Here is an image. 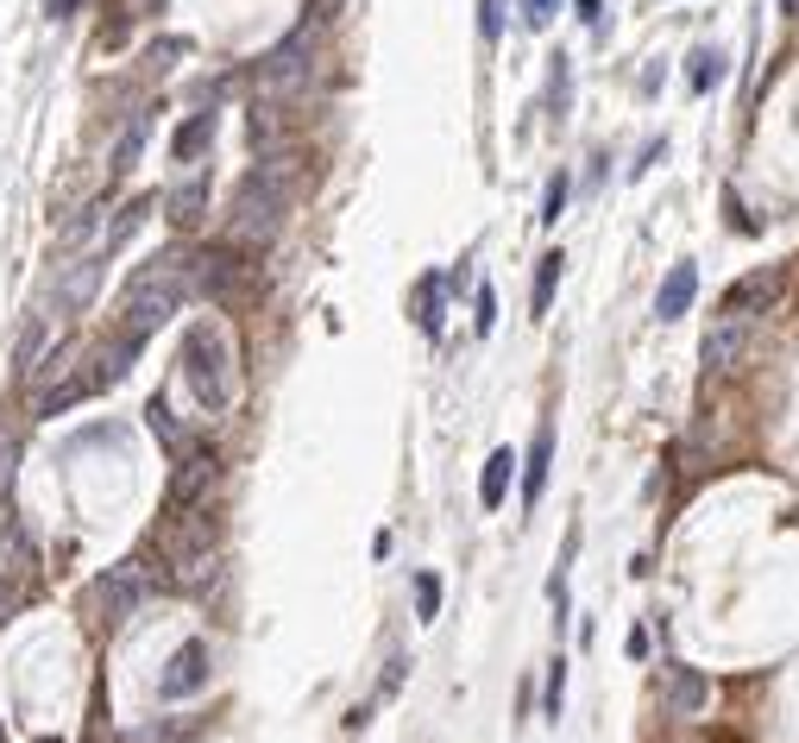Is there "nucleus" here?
Listing matches in <instances>:
<instances>
[{"instance_id":"f257e3e1","label":"nucleus","mask_w":799,"mask_h":743,"mask_svg":"<svg viewBox=\"0 0 799 743\" xmlns=\"http://www.w3.org/2000/svg\"><path fill=\"white\" fill-rule=\"evenodd\" d=\"M196 290V271H189V258H151L139 278L126 283V297H120V334H132L139 347H146L151 334L171 322L176 309H183V297Z\"/></svg>"},{"instance_id":"f03ea898","label":"nucleus","mask_w":799,"mask_h":743,"mask_svg":"<svg viewBox=\"0 0 799 743\" xmlns=\"http://www.w3.org/2000/svg\"><path fill=\"white\" fill-rule=\"evenodd\" d=\"M183 385L196 391L201 410H227L233 404V347L215 322H196L183 334Z\"/></svg>"},{"instance_id":"7ed1b4c3","label":"nucleus","mask_w":799,"mask_h":743,"mask_svg":"<svg viewBox=\"0 0 799 743\" xmlns=\"http://www.w3.org/2000/svg\"><path fill=\"white\" fill-rule=\"evenodd\" d=\"M277 228H283V177H277V164H258V171L240 183V196H233L227 233H233L240 246H271Z\"/></svg>"},{"instance_id":"20e7f679","label":"nucleus","mask_w":799,"mask_h":743,"mask_svg":"<svg viewBox=\"0 0 799 743\" xmlns=\"http://www.w3.org/2000/svg\"><path fill=\"white\" fill-rule=\"evenodd\" d=\"M309 57H315V38H309V20H302V26L290 32V38H283V45L265 57V63H258V82H265V95H297L302 82H309V70H315Z\"/></svg>"},{"instance_id":"39448f33","label":"nucleus","mask_w":799,"mask_h":743,"mask_svg":"<svg viewBox=\"0 0 799 743\" xmlns=\"http://www.w3.org/2000/svg\"><path fill=\"white\" fill-rule=\"evenodd\" d=\"M146 592H151V573L139 561H120V567H107V573H101L95 605H101L107 624H120V617H132L139 605H146Z\"/></svg>"},{"instance_id":"423d86ee","label":"nucleus","mask_w":799,"mask_h":743,"mask_svg":"<svg viewBox=\"0 0 799 743\" xmlns=\"http://www.w3.org/2000/svg\"><path fill=\"white\" fill-rule=\"evenodd\" d=\"M780 283H787V271H775V265H768V271H750V278H737L725 297H718V315H730V322H750V315H762V309L780 297Z\"/></svg>"},{"instance_id":"0eeeda50","label":"nucleus","mask_w":799,"mask_h":743,"mask_svg":"<svg viewBox=\"0 0 799 743\" xmlns=\"http://www.w3.org/2000/svg\"><path fill=\"white\" fill-rule=\"evenodd\" d=\"M201 687H208V642H183L158 674V699H189Z\"/></svg>"},{"instance_id":"6e6552de","label":"nucleus","mask_w":799,"mask_h":743,"mask_svg":"<svg viewBox=\"0 0 799 743\" xmlns=\"http://www.w3.org/2000/svg\"><path fill=\"white\" fill-rule=\"evenodd\" d=\"M693 297H699V265L680 258L674 271L661 278V290H655V322H680V315L693 309Z\"/></svg>"},{"instance_id":"1a4fd4ad","label":"nucleus","mask_w":799,"mask_h":743,"mask_svg":"<svg viewBox=\"0 0 799 743\" xmlns=\"http://www.w3.org/2000/svg\"><path fill=\"white\" fill-rule=\"evenodd\" d=\"M743 328H750V322H730V315H718V328L705 334V347H699V365H705V372H711V379L737 365V353H743Z\"/></svg>"},{"instance_id":"9d476101","label":"nucleus","mask_w":799,"mask_h":743,"mask_svg":"<svg viewBox=\"0 0 799 743\" xmlns=\"http://www.w3.org/2000/svg\"><path fill=\"white\" fill-rule=\"evenodd\" d=\"M215 127H221V114H215V107L189 114V120L176 127V139H171V158H176V164H196V158L215 146Z\"/></svg>"},{"instance_id":"9b49d317","label":"nucleus","mask_w":799,"mask_h":743,"mask_svg":"<svg viewBox=\"0 0 799 743\" xmlns=\"http://www.w3.org/2000/svg\"><path fill=\"white\" fill-rule=\"evenodd\" d=\"M221 479V466H215V454H196V461H183V473H176V486H171V504L176 511H189L201 491Z\"/></svg>"},{"instance_id":"f8f14e48","label":"nucleus","mask_w":799,"mask_h":743,"mask_svg":"<svg viewBox=\"0 0 799 743\" xmlns=\"http://www.w3.org/2000/svg\"><path fill=\"white\" fill-rule=\"evenodd\" d=\"M548 466H554V422H542V429H535V441H529V461H523V491H529V504L548 491Z\"/></svg>"},{"instance_id":"ddd939ff","label":"nucleus","mask_w":799,"mask_h":743,"mask_svg":"<svg viewBox=\"0 0 799 743\" xmlns=\"http://www.w3.org/2000/svg\"><path fill=\"white\" fill-rule=\"evenodd\" d=\"M705 699H711V687H705V674L699 667H674V674H668V712H699Z\"/></svg>"},{"instance_id":"4468645a","label":"nucleus","mask_w":799,"mask_h":743,"mask_svg":"<svg viewBox=\"0 0 799 743\" xmlns=\"http://www.w3.org/2000/svg\"><path fill=\"white\" fill-rule=\"evenodd\" d=\"M560 271H567V258H560V253H542V258H535V278H529V315H548V309H554Z\"/></svg>"},{"instance_id":"2eb2a0df","label":"nucleus","mask_w":799,"mask_h":743,"mask_svg":"<svg viewBox=\"0 0 799 743\" xmlns=\"http://www.w3.org/2000/svg\"><path fill=\"white\" fill-rule=\"evenodd\" d=\"M95 283H101V258H82V265H70V271H63V283H57V309H89Z\"/></svg>"},{"instance_id":"dca6fc26","label":"nucleus","mask_w":799,"mask_h":743,"mask_svg":"<svg viewBox=\"0 0 799 743\" xmlns=\"http://www.w3.org/2000/svg\"><path fill=\"white\" fill-rule=\"evenodd\" d=\"M164 208H171V221H176V228H196V221H201V208H208V177L196 171L189 183H176V189H171V202H164Z\"/></svg>"},{"instance_id":"f3484780","label":"nucleus","mask_w":799,"mask_h":743,"mask_svg":"<svg viewBox=\"0 0 799 743\" xmlns=\"http://www.w3.org/2000/svg\"><path fill=\"white\" fill-rule=\"evenodd\" d=\"M510 473H517V454L510 448H498L491 461H485V479H478V498H485V511H498L503 491H510Z\"/></svg>"},{"instance_id":"a211bd4d","label":"nucleus","mask_w":799,"mask_h":743,"mask_svg":"<svg viewBox=\"0 0 799 743\" xmlns=\"http://www.w3.org/2000/svg\"><path fill=\"white\" fill-rule=\"evenodd\" d=\"M441 309H448V283L422 278V290H416V328H422V334H441Z\"/></svg>"},{"instance_id":"6ab92c4d","label":"nucleus","mask_w":799,"mask_h":743,"mask_svg":"<svg viewBox=\"0 0 799 743\" xmlns=\"http://www.w3.org/2000/svg\"><path fill=\"white\" fill-rule=\"evenodd\" d=\"M730 77V57L718 51V45H705V51H693V89H699V95H711V89H718V82Z\"/></svg>"},{"instance_id":"aec40b11","label":"nucleus","mask_w":799,"mask_h":743,"mask_svg":"<svg viewBox=\"0 0 799 743\" xmlns=\"http://www.w3.org/2000/svg\"><path fill=\"white\" fill-rule=\"evenodd\" d=\"M146 132H151V114H139V120L120 132V146H114V171H132V158H139V146H146Z\"/></svg>"},{"instance_id":"412c9836","label":"nucleus","mask_w":799,"mask_h":743,"mask_svg":"<svg viewBox=\"0 0 799 743\" xmlns=\"http://www.w3.org/2000/svg\"><path fill=\"white\" fill-rule=\"evenodd\" d=\"M146 214H151L146 196H139V202H126V208H120V221H114V233H107V246H126V240L139 233V221H146Z\"/></svg>"},{"instance_id":"4be33fe9","label":"nucleus","mask_w":799,"mask_h":743,"mask_svg":"<svg viewBox=\"0 0 799 743\" xmlns=\"http://www.w3.org/2000/svg\"><path fill=\"white\" fill-rule=\"evenodd\" d=\"M503 13H510V0H478V38H485V45L503 38Z\"/></svg>"},{"instance_id":"5701e85b","label":"nucleus","mask_w":799,"mask_h":743,"mask_svg":"<svg viewBox=\"0 0 799 743\" xmlns=\"http://www.w3.org/2000/svg\"><path fill=\"white\" fill-rule=\"evenodd\" d=\"M567 196H574V183H567V171H560V177H548V196H542V214H535V221H560V208H567Z\"/></svg>"},{"instance_id":"b1692460","label":"nucleus","mask_w":799,"mask_h":743,"mask_svg":"<svg viewBox=\"0 0 799 743\" xmlns=\"http://www.w3.org/2000/svg\"><path fill=\"white\" fill-rule=\"evenodd\" d=\"M554 13H560V0H517V20H523L529 32L554 26Z\"/></svg>"},{"instance_id":"393cba45","label":"nucleus","mask_w":799,"mask_h":743,"mask_svg":"<svg viewBox=\"0 0 799 743\" xmlns=\"http://www.w3.org/2000/svg\"><path fill=\"white\" fill-rule=\"evenodd\" d=\"M725 221H730V233H762V221L743 208V196H737V189H725Z\"/></svg>"},{"instance_id":"a878e982","label":"nucleus","mask_w":799,"mask_h":743,"mask_svg":"<svg viewBox=\"0 0 799 743\" xmlns=\"http://www.w3.org/2000/svg\"><path fill=\"white\" fill-rule=\"evenodd\" d=\"M473 328H478V334L498 328V290H491V283H485V290L473 297Z\"/></svg>"},{"instance_id":"bb28decb","label":"nucleus","mask_w":799,"mask_h":743,"mask_svg":"<svg viewBox=\"0 0 799 743\" xmlns=\"http://www.w3.org/2000/svg\"><path fill=\"white\" fill-rule=\"evenodd\" d=\"M416 612H422L428 624H435V612H441V580H435V573H422V580H416Z\"/></svg>"},{"instance_id":"cd10ccee","label":"nucleus","mask_w":799,"mask_h":743,"mask_svg":"<svg viewBox=\"0 0 799 743\" xmlns=\"http://www.w3.org/2000/svg\"><path fill=\"white\" fill-rule=\"evenodd\" d=\"M661 152H668V139H649V146H642V158L629 164V177H649L655 164H661Z\"/></svg>"},{"instance_id":"c85d7f7f","label":"nucleus","mask_w":799,"mask_h":743,"mask_svg":"<svg viewBox=\"0 0 799 743\" xmlns=\"http://www.w3.org/2000/svg\"><path fill=\"white\" fill-rule=\"evenodd\" d=\"M574 20L579 26H592V32H604V0H574Z\"/></svg>"},{"instance_id":"c756f323","label":"nucleus","mask_w":799,"mask_h":743,"mask_svg":"<svg viewBox=\"0 0 799 743\" xmlns=\"http://www.w3.org/2000/svg\"><path fill=\"white\" fill-rule=\"evenodd\" d=\"M38 353H45V322H32V334H25V347H20V365H32Z\"/></svg>"},{"instance_id":"7c9ffc66","label":"nucleus","mask_w":799,"mask_h":743,"mask_svg":"<svg viewBox=\"0 0 799 743\" xmlns=\"http://www.w3.org/2000/svg\"><path fill=\"white\" fill-rule=\"evenodd\" d=\"M624 649H629V662H642V655H649V630H642V624H636V630H629V642H624Z\"/></svg>"},{"instance_id":"2f4dec72","label":"nucleus","mask_w":799,"mask_h":743,"mask_svg":"<svg viewBox=\"0 0 799 743\" xmlns=\"http://www.w3.org/2000/svg\"><path fill=\"white\" fill-rule=\"evenodd\" d=\"M560 687H567V674H560V662H554V674H548V712H560Z\"/></svg>"},{"instance_id":"473e14b6","label":"nucleus","mask_w":799,"mask_h":743,"mask_svg":"<svg viewBox=\"0 0 799 743\" xmlns=\"http://www.w3.org/2000/svg\"><path fill=\"white\" fill-rule=\"evenodd\" d=\"M76 7H82V0H45V13H50V20H70Z\"/></svg>"},{"instance_id":"72a5a7b5","label":"nucleus","mask_w":799,"mask_h":743,"mask_svg":"<svg viewBox=\"0 0 799 743\" xmlns=\"http://www.w3.org/2000/svg\"><path fill=\"white\" fill-rule=\"evenodd\" d=\"M780 13H787V20H799V0H780Z\"/></svg>"},{"instance_id":"f704fd0d","label":"nucleus","mask_w":799,"mask_h":743,"mask_svg":"<svg viewBox=\"0 0 799 743\" xmlns=\"http://www.w3.org/2000/svg\"><path fill=\"white\" fill-rule=\"evenodd\" d=\"M139 7H158V0H139Z\"/></svg>"},{"instance_id":"c9c22d12","label":"nucleus","mask_w":799,"mask_h":743,"mask_svg":"<svg viewBox=\"0 0 799 743\" xmlns=\"http://www.w3.org/2000/svg\"><path fill=\"white\" fill-rule=\"evenodd\" d=\"M0 599H7V587H0Z\"/></svg>"},{"instance_id":"e433bc0d","label":"nucleus","mask_w":799,"mask_h":743,"mask_svg":"<svg viewBox=\"0 0 799 743\" xmlns=\"http://www.w3.org/2000/svg\"><path fill=\"white\" fill-rule=\"evenodd\" d=\"M45 743H50V738H45Z\"/></svg>"}]
</instances>
